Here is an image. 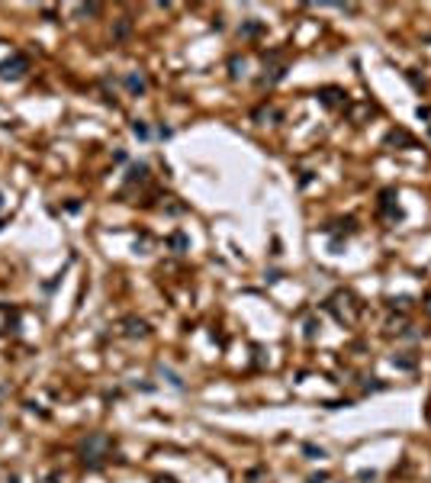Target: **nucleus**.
Listing matches in <instances>:
<instances>
[{"instance_id":"f257e3e1","label":"nucleus","mask_w":431,"mask_h":483,"mask_svg":"<svg viewBox=\"0 0 431 483\" xmlns=\"http://www.w3.org/2000/svg\"><path fill=\"white\" fill-rule=\"evenodd\" d=\"M20 68H26V58H23V55H16L13 62H3V64H0V78H20V74H23Z\"/></svg>"}]
</instances>
